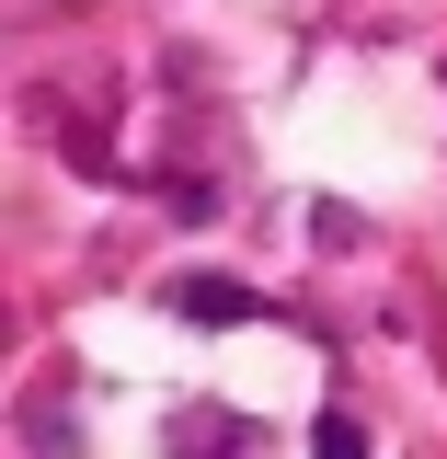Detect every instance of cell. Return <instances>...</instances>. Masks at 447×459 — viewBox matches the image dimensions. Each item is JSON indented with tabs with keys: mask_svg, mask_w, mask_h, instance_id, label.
<instances>
[{
	"mask_svg": "<svg viewBox=\"0 0 447 459\" xmlns=\"http://www.w3.org/2000/svg\"><path fill=\"white\" fill-rule=\"evenodd\" d=\"M172 322H195V333H241V322H264V299L241 276H172Z\"/></svg>",
	"mask_w": 447,
	"mask_h": 459,
	"instance_id": "1",
	"label": "cell"
},
{
	"mask_svg": "<svg viewBox=\"0 0 447 459\" xmlns=\"http://www.w3.org/2000/svg\"><path fill=\"white\" fill-rule=\"evenodd\" d=\"M310 459H367V425H356V413H322V425H310Z\"/></svg>",
	"mask_w": 447,
	"mask_h": 459,
	"instance_id": "2",
	"label": "cell"
}]
</instances>
